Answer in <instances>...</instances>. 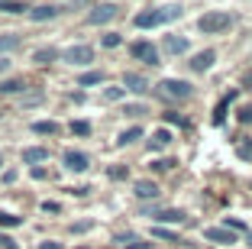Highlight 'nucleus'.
I'll use <instances>...</instances> for the list:
<instances>
[{"label":"nucleus","instance_id":"obj_1","mask_svg":"<svg viewBox=\"0 0 252 249\" xmlns=\"http://www.w3.org/2000/svg\"><path fill=\"white\" fill-rule=\"evenodd\" d=\"M178 16H181V7L168 3V7H156V10L136 13V26H139V30H156V26H165V23L178 20Z\"/></svg>","mask_w":252,"mask_h":249},{"label":"nucleus","instance_id":"obj_2","mask_svg":"<svg viewBox=\"0 0 252 249\" xmlns=\"http://www.w3.org/2000/svg\"><path fill=\"white\" fill-rule=\"evenodd\" d=\"M230 23H233V16L226 13V10H207V13L197 20V30L207 33V36H214V33L230 30Z\"/></svg>","mask_w":252,"mask_h":249},{"label":"nucleus","instance_id":"obj_3","mask_svg":"<svg viewBox=\"0 0 252 249\" xmlns=\"http://www.w3.org/2000/svg\"><path fill=\"white\" fill-rule=\"evenodd\" d=\"M158 94L168 97V101H188L191 97V84L188 81H178V78H165L158 84Z\"/></svg>","mask_w":252,"mask_h":249},{"label":"nucleus","instance_id":"obj_4","mask_svg":"<svg viewBox=\"0 0 252 249\" xmlns=\"http://www.w3.org/2000/svg\"><path fill=\"white\" fill-rule=\"evenodd\" d=\"M62 59H65L68 65H91V62H94V49H91V45H71Z\"/></svg>","mask_w":252,"mask_h":249},{"label":"nucleus","instance_id":"obj_5","mask_svg":"<svg viewBox=\"0 0 252 249\" xmlns=\"http://www.w3.org/2000/svg\"><path fill=\"white\" fill-rule=\"evenodd\" d=\"M62 162H65V169H68V172H84V169L91 165L88 155H84V152H74V149H68V152L62 155Z\"/></svg>","mask_w":252,"mask_h":249},{"label":"nucleus","instance_id":"obj_6","mask_svg":"<svg viewBox=\"0 0 252 249\" xmlns=\"http://www.w3.org/2000/svg\"><path fill=\"white\" fill-rule=\"evenodd\" d=\"M117 13H120V10L113 7V3H104V7H97V10L88 13V23H91V26H100V23H110Z\"/></svg>","mask_w":252,"mask_h":249},{"label":"nucleus","instance_id":"obj_7","mask_svg":"<svg viewBox=\"0 0 252 249\" xmlns=\"http://www.w3.org/2000/svg\"><path fill=\"white\" fill-rule=\"evenodd\" d=\"M204 236H207L210 243H220V246H233V243H236V233L226 230V227H210V230H204Z\"/></svg>","mask_w":252,"mask_h":249},{"label":"nucleus","instance_id":"obj_8","mask_svg":"<svg viewBox=\"0 0 252 249\" xmlns=\"http://www.w3.org/2000/svg\"><path fill=\"white\" fill-rule=\"evenodd\" d=\"M59 13H62V7H52V3H39V7H30V20H32V23L55 20Z\"/></svg>","mask_w":252,"mask_h":249},{"label":"nucleus","instance_id":"obj_9","mask_svg":"<svg viewBox=\"0 0 252 249\" xmlns=\"http://www.w3.org/2000/svg\"><path fill=\"white\" fill-rule=\"evenodd\" d=\"M129 55H133V59H146L149 65H158V52L149 42H133L129 45Z\"/></svg>","mask_w":252,"mask_h":249},{"label":"nucleus","instance_id":"obj_10","mask_svg":"<svg viewBox=\"0 0 252 249\" xmlns=\"http://www.w3.org/2000/svg\"><path fill=\"white\" fill-rule=\"evenodd\" d=\"M214 59H217V52L214 49H204V52H197V55L191 59V68L204 74V71H210V68H214Z\"/></svg>","mask_w":252,"mask_h":249},{"label":"nucleus","instance_id":"obj_11","mask_svg":"<svg viewBox=\"0 0 252 249\" xmlns=\"http://www.w3.org/2000/svg\"><path fill=\"white\" fill-rule=\"evenodd\" d=\"M123 88L133 91V94H146V91H149V81L142 78V74H133V71H129V74H123Z\"/></svg>","mask_w":252,"mask_h":249},{"label":"nucleus","instance_id":"obj_12","mask_svg":"<svg viewBox=\"0 0 252 249\" xmlns=\"http://www.w3.org/2000/svg\"><path fill=\"white\" fill-rule=\"evenodd\" d=\"M45 159H49V149H42V146L23 149V165H36V162H45Z\"/></svg>","mask_w":252,"mask_h":249},{"label":"nucleus","instance_id":"obj_13","mask_svg":"<svg viewBox=\"0 0 252 249\" xmlns=\"http://www.w3.org/2000/svg\"><path fill=\"white\" fill-rule=\"evenodd\" d=\"M133 191H136V198H142V201L158 198V184H156V181H136Z\"/></svg>","mask_w":252,"mask_h":249},{"label":"nucleus","instance_id":"obj_14","mask_svg":"<svg viewBox=\"0 0 252 249\" xmlns=\"http://www.w3.org/2000/svg\"><path fill=\"white\" fill-rule=\"evenodd\" d=\"M165 52H168V55H185V52H188V39L165 36Z\"/></svg>","mask_w":252,"mask_h":249},{"label":"nucleus","instance_id":"obj_15","mask_svg":"<svg viewBox=\"0 0 252 249\" xmlns=\"http://www.w3.org/2000/svg\"><path fill=\"white\" fill-rule=\"evenodd\" d=\"M26 91V81L23 78H7V81H0V94H23Z\"/></svg>","mask_w":252,"mask_h":249},{"label":"nucleus","instance_id":"obj_16","mask_svg":"<svg viewBox=\"0 0 252 249\" xmlns=\"http://www.w3.org/2000/svg\"><path fill=\"white\" fill-rule=\"evenodd\" d=\"M152 220H156V223H185V213L181 211H156Z\"/></svg>","mask_w":252,"mask_h":249},{"label":"nucleus","instance_id":"obj_17","mask_svg":"<svg viewBox=\"0 0 252 249\" xmlns=\"http://www.w3.org/2000/svg\"><path fill=\"white\" fill-rule=\"evenodd\" d=\"M55 59H59L55 49H36L32 52V62H36V65H49V62H55Z\"/></svg>","mask_w":252,"mask_h":249},{"label":"nucleus","instance_id":"obj_18","mask_svg":"<svg viewBox=\"0 0 252 249\" xmlns=\"http://www.w3.org/2000/svg\"><path fill=\"white\" fill-rule=\"evenodd\" d=\"M32 133H42V136H55V133H59V123H52V120H36V123H32Z\"/></svg>","mask_w":252,"mask_h":249},{"label":"nucleus","instance_id":"obj_19","mask_svg":"<svg viewBox=\"0 0 252 249\" xmlns=\"http://www.w3.org/2000/svg\"><path fill=\"white\" fill-rule=\"evenodd\" d=\"M168 142H171V133L168 130H156V133H152V140H149V146H152V149H165Z\"/></svg>","mask_w":252,"mask_h":249},{"label":"nucleus","instance_id":"obj_20","mask_svg":"<svg viewBox=\"0 0 252 249\" xmlns=\"http://www.w3.org/2000/svg\"><path fill=\"white\" fill-rule=\"evenodd\" d=\"M20 42H23V39L16 36V33H7V36H0V52H13Z\"/></svg>","mask_w":252,"mask_h":249},{"label":"nucleus","instance_id":"obj_21","mask_svg":"<svg viewBox=\"0 0 252 249\" xmlns=\"http://www.w3.org/2000/svg\"><path fill=\"white\" fill-rule=\"evenodd\" d=\"M30 13V7H23V3H16V0H0V13Z\"/></svg>","mask_w":252,"mask_h":249},{"label":"nucleus","instance_id":"obj_22","mask_svg":"<svg viewBox=\"0 0 252 249\" xmlns=\"http://www.w3.org/2000/svg\"><path fill=\"white\" fill-rule=\"evenodd\" d=\"M120 246H123V249H152L149 243L136 240V236H120Z\"/></svg>","mask_w":252,"mask_h":249},{"label":"nucleus","instance_id":"obj_23","mask_svg":"<svg viewBox=\"0 0 252 249\" xmlns=\"http://www.w3.org/2000/svg\"><path fill=\"white\" fill-rule=\"evenodd\" d=\"M139 136H142V126H129V130H123V133H120V142L126 146V142H136Z\"/></svg>","mask_w":252,"mask_h":249},{"label":"nucleus","instance_id":"obj_24","mask_svg":"<svg viewBox=\"0 0 252 249\" xmlns=\"http://www.w3.org/2000/svg\"><path fill=\"white\" fill-rule=\"evenodd\" d=\"M123 97H126V88H123V84H117V88H107L104 91V101H123Z\"/></svg>","mask_w":252,"mask_h":249},{"label":"nucleus","instance_id":"obj_25","mask_svg":"<svg viewBox=\"0 0 252 249\" xmlns=\"http://www.w3.org/2000/svg\"><path fill=\"white\" fill-rule=\"evenodd\" d=\"M81 88H91V84H100V71H88V74H81V81H78Z\"/></svg>","mask_w":252,"mask_h":249},{"label":"nucleus","instance_id":"obj_26","mask_svg":"<svg viewBox=\"0 0 252 249\" xmlns=\"http://www.w3.org/2000/svg\"><path fill=\"white\" fill-rule=\"evenodd\" d=\"M23 217H16V213H0V227H20Z\"/></svg>","mask_w":252,"mask_h":249},{"label":"nucleus","instance_id":"obj_27","mask_svg":"<svg viewBox=\"0 0 252 249\" xmlns=\"http://www.w3.org/2000/svg\"><path fill=\"white\" fill-rule=\"evenodd\" d=\"M123 113H126V117H142V113H149V110L142 107V104H126Z\"/></svg>","mask_w":252,"mask_h":249},{"label":"nucleus","instance_id":"obj_28","mask_svg":"<svg viewBox=\"0 0 252 249\" xmlns=\"http://www.w3.org/2000/svg\"><path fill=\"white\" fill-rule=\"evenodd\" d=\"M71 133H78V136H88V133H91V123L78 120V123H71Z\"/></svg>","mask_w":252,"mask_h":249},{"label":"nucleus","instance_id":"obj_29","mask_svg":"<svg viewBox=\"0 0 252 249\" xmlns=\"http://www.w3.org/2000/svg\"><path fill=\"white\" fill-rule=\"evenodd\" d=\"M236 155H239V159H246V162H252V142H243V146L236 149Z\"/></svg>","mask_w":252,"mask_h":249},{"label":"nucleus","instance_id":"obj_30","mask_svg":"<svg viewBox=\"0 0 252 249\" xmlns=\"http://www.w3.org/2000/svg\"><path fill=\"white\" fill-rule=\"evenodd\" d=\"M239 123H252V104L249 107H239Z\"/></svg>","mask_w":252,"mask_h":249},{"label":"nucleus","instance_id":"obj_31","mask_svg":"<svg viewBox=\"0 0 252 249\" xmlns=\"http://www.w3.org/2000/svg\"><path fill=\"white\" fill-rule=\"evenodd\" d=\"M104 45H107V49H117V45H120V36H117V33H107V36H104Z\"/></svg>","mask_w":252,"mask_h":249},{"label":"nucleus","instance_id":"obj_32","mask_svg":"<svg viewBox=\"0 0 252 249\" xmlns=\"http://www.w3.org/2000/svg\"><path fill=\"white\" fill-rule=\"evenodd\" d=\"M0 249H16V243H13V240H10V236H7V233H0Z\"/></svg>","mask_w":252,"mask_h":249},{"label":"nucleus","instance_id":"obj_33","mask_svg":"<svg viewBox=\"0 0 252 249\" xmlns=\"http://www.w3.org/2000/svg\"><path fill=\"white\" fill-rule=\"evenodd\" d=\"M45 175H49V172H45V169H42V165H36V169H32V178H36V181H42V178H45Z\"/></svg>","mask_w":252,"mask_h":249},{"label":"nucleus","instance_id":"obj_34","mask_svg":"<svg viewBox=\"0 0 252 249\" xmlns=\"http://www.w3.org/2000/svg\"><path fill=\"white\" fill-rule=\"evenodd\" d=\"M156 236H162V240H178L175 233H168V230H162V227H156Z\"/></svg>","mask_w":252,"mask_h":249},{"label":"nucleus","instance_id":"obj_35","mask_svg":"<svg viewBox=\"0 0 252 249\" xmlns=\"http://www.w3.org/2000/svg\"><path fill=\"white\" fill-rule=\"evenodd\" d=\"M39 249H62V243H55V240H45V243H39Z\"/></svg>","mask_w":252,"mask_h":249},{"label":"nucleus","instance_id":"obj_36","mask_svg":"<svg viewBox=\"0 0 252 249\" xmlns=\"http://www.w3.org/2000/svg\"><path fill=\"white\" fill-rule=\"evenodd\" d=\"M243 88H246V91H252V71H246V74H243Z\"/></svg>","mask_w":252,"mask_h":249},{"label":"nucleus","instance_id":"obj_37","mask_svg":"<svg viewBox=\"0 0 252 249\" xmlns=\"http://www.w3.org/2000/svg\"><path fill=\"white\" fill-rule=\"evenodd\" d=\"M42 211H52V213H59V204H55V201H45V204H42Z\"/></svg>","mask_w":252,"mask_h":249},{"label":"nucleus","instance_id":"obj_38","mask_svg":"<svg viewBox=\"0 0 252 249\" xmlns=\"http://www.w3.org/2000/svg\"><path fill=\"white\" fill-rule=\"evenodd\" d=\"M3 181H16V169H7V172H3Z\"/></svg>","mask_w":252,"mask_h":249},{"label":"nucleus","instance_id":"obj_39","mask_svg":"<svg viewBox=\"0 0 252 249\" xmlns=\"http://www.w3.org/2000/svg\"><path fill=\"white\" fill-rule=\"evenodd\" d=\"M7 68H10V62H7V59H0V74L7 71Z\"/></svg>","mask_w":252,"mask_h":249},{"label":"nucleus","instance_id":"obj_40","mask_svg":"<svg viewBox=\"0 0 252 249\" xmlns=\"http://www.w3.org/2000/svg\"><path fill=\"white\" fill-rule=\"evenodd\" d=\"M246 240H249V246H252V230H249V233H246Z\"/></svg>","mask_w":252,"mask_h":249},{"label":"nucleus","instance_id":"obj_41","mask_svg":"<svg viewBox=\"0 0 252 249\" xmlns=\"http://www.w3.org/2000/svg\"><path fill=\"white\" fill-rule=\"evenodd\" d=\"M0 165H3V155H0Z\"/></svg>","mask_w":252,"mask_h":249}]
</instances>
